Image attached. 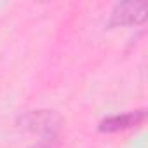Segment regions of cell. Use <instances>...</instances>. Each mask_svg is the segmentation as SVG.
Returning <instances> with one entry per match:
<instances>
[{
  "label": "cell",
  "instance_id": "obj_1",
  "mask_svg": "<svg viewBox=\"0 0 148 148\" xmlns=\"http://www.w3.org/2000/svg\"><path fill=\"white\" fill-rule=\"evenodd\" d=\"M146 9L138 2H125L115 7L112 14V25H138L145 19Z\"/></svg>",
  "mask_w": 148,
  "mask_h": 148
},
{
  "label": "cell",
  "instance_id": "obj_2",
  "mask_svg": "<svg viewBox=\"0 0 148 148\" xmlns=\"http://www.w3.org/2000/svg\"><path fill=\"white\" fill-rule=\"evenodd\" d=\"M143 119H145L143 110L134 112V113H125V115H113V117L105 119L101 122L99 129L105 132H117V131H124V129H129L132 125H138L139 122H143Z\"/></svg>",
  "mask_w": 148,
  "mask_h": 148
}]
</instances>
